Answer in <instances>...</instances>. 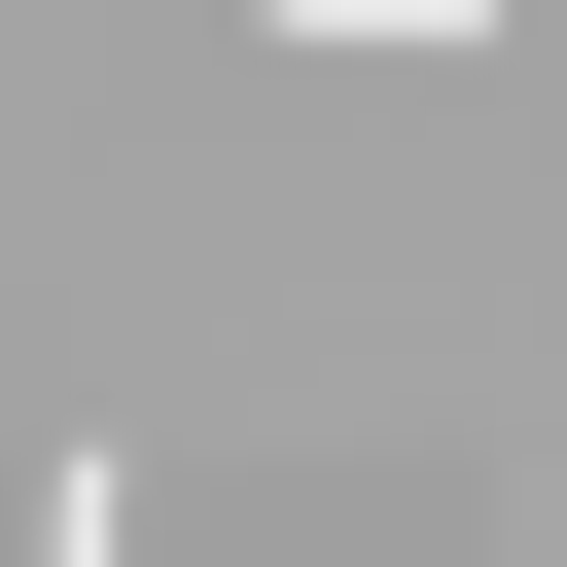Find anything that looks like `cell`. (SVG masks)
Instances as JSON below:
<instances>
[{
  "label": "cell",
  "mask_w": 567,
  "mask_h": 567,
  "mask_svg": "<svg viewBox=\"0 0 567 567\" xmlns=\"http://www.w3.org/2000/svg\"><path fill=\"white\" fill-rule=\"evenodd\" d=\"M35 567H142V461H71V496H35Z\"/></svg>",
  "instance_id": "obj_1"
}]
</instances>
